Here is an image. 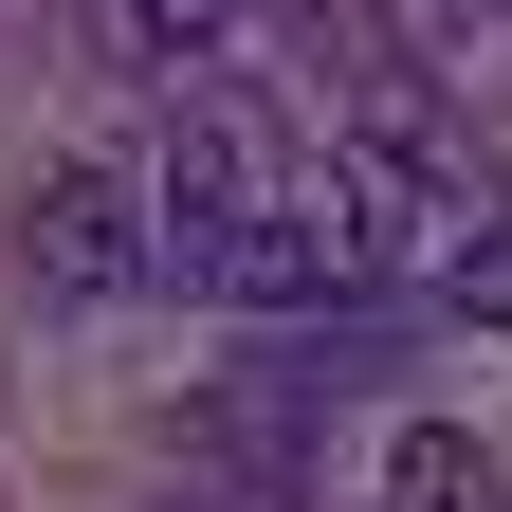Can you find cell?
Segmentation results:
<instances>
[{
	"label": "cell",
	"instance_id": "obj_3",
	"mask_svg": "<svg viewBox=\"0 0 512 512\" xmlns=\"http://www.w3.org/2000/svg\"><path fill=\"white\" fill-rule=\"evenodd\" d=\"M128 19V55H147V74H220V37L256 19V0H110Z\"/></svg>",
	"mask_w": 512,
	"mask_h": 512
},
{
	"label": "cell",
	"instance_id": "obj_2",
	"mask_svg": "<svg viewBox=\"0 0 512 512\" xmlns=\"http://www.w3.org/2000/svg\"><path fill=\"white\" fill-rule=\"evenodd\" d=\"M384 512H512V476L476 458L458 421H403V439H384Z\"/></svg>",
	"mask_w": 512,
	"mask_h": 512
},
{
	"label": "cell",
	"instance_id": "obj_1",
	"mask_svg": "<svg viewBox=\"0 0 512 512\" xmlns=\"http://www.w3.org/2000/svg\"><path fill=\"white\" fill-rule=\"evenodd\" d=\"M19 275H37L55 311L147 293V183H128V165H37V202H19Z\"/></svg>",
	"mask_w": 512,
	"mask_h": 512
}]
</instances>
